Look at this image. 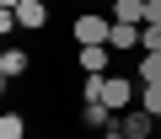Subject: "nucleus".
<instances>
[{
  "label": "nucleus",
  "instance_id": "ddd939ff",
  "mask_svg": "<svg viewBox=\"0 0 161 139\" xmlns=\"http://www.w3.org/2000/svg\"><path fill=\"white\" fill-rule=\"evenodd\" d=\"M145 54H161V27H145V43H140Z\"/></svg>",
  "mask_w": 161,
  "mask_h": 139
},
{
  "label": "nucleus",
  "instance_id": "6e6552de",
  "mask_svg": "<svg viewBox=\"0 0 161 139\" xmlns=\"http://www.w3.org/2000/svg\"><path fill=\"white\" fill-rule=\"evenodd\" d=\"M113 22H134V27H145V0H113Z\"/></svg>",
  "mask_w": 161,
  "mask_h": 139
},
{
  "label": "nucleus",
  "instance_id": "f8f14e48",
  "mask_svg": "<svg viewBox=\"0 0 161 139\" xmlns=\"http://www.w3.org/2000/svg\"><path fill=\"white\" fill-rule=\"evenodd\" d=\"M80 96H86V102H102V75H86V80H80Z\"/></svg>",
  "mask_w": 161,
  "mask_h": 139
},
{
  "label": "nucleus",
  "instance_id": "7ed1b4c3",
  "mask_svg": "<svg viewBox=\"0 0 161 139\" xmlns=\"http://www.w3.org/2000/svg\"><path fill=\"white\" fill-rule=\"evenodd\" d=\"M113 118H118V112H113L108 102H86V107H80V128H92V134H108Z\"/></svg>",
  "mask_w": 161,
  "mask_h": 139
},
{
  "label": "nucleus",
  "instance_id": "9b49d317",
  "mask_svg": "<svg viewBox=\"0 0 161 139\" xmlns=\"http://www.w3.org/2000/svg\"><path fill=\"white\" fill-rule=\"evenodd\" d=\"M145 96H140V107L150 112V118H161V86H140Z\"/></svg>",
  "mask_w": 161,
  "mask_h": 139
},
{
  "label": "nucleus",
  "instance_id": "423d86ee",
  "mask_svg": "<svg viewBox=\"0 0 161 139\" xmlns=\"http://www.w3.org/2000/svg\"><path fill=\"white\" fill-rule=\"evenodd\" d=\"M118 128H124L129 139H150V134H156V118H150L145 107H140V112H118Z\"/></svg>",
  "mask_w": 161,
  "mask_h": 139
},
{
  "label": "nucleus",
  "instance_id": "9d476101",
  "mask_svg": "<svg viewBox=\"0 0 161 139\" xmlns=\"http://www.w3.org/2000/svg\"><path fill=\"white\" fill-rule=\"evenodd\" d=\"M27 134V123L16 118V112H6V118H0V139H22Z\"/></svg>",
  "mask_w": 161,
  "mask_h": 139
},
{
  "label": "nucleus",
  "instance_id": "0eeeda50",
  "mask_svg": "<svg viewBox=\"0 0 161 139\" xmlns=\"http://www.w3.org/2000/svg\"><path fill=\"white\" fill-rule=\"evenodd\" d=\"M27 64H32V59H27V48H6V54H0V75H6V86L27 75Z\"/></svg>",
  "mask_w": 161,
  "mask_h": 139
},
{
  "label": "nucleus",
  "instance_id": "f03ea898",
  "mask_svg": "<svg viewBox=\"0 0 161 139\" xmlns=\"http://www.w3.org/2000/svg\"><path fill=\"white\" fill-rule=\"evenodd\" d=\"M102 102H108L113 112H129V102H134V80H124V75H102Z\"/></svg>",
  "mask_w": 161,
  "mask_h": 139
},
{
  "label": "nucleus",
  "instance_id": "f257e3e1",
  "mask_svg": "<svg viewBox=\"0 0 161 139\" xmlns=\"http://www.w3.org/2000/svg\"><path fill=\"white\" fill-rule=\"evenodd\" d=\"M75 43L80 48H92V43H108L113 38V16H97V11H86V16H75Z\"/></svg>",
  "mask_w": 161,
  "mask_h": 139
},
{
  "label": "nucleus",
  "instance_id": "2eb2a0df",
  "mask_svg": "<svg viewBox=\"0 0 161 139\" xmlns=\"http://www.w3.org/2000/svg\"><path fill=\"white\" fill-rule=\"evenodd\" d=\"M97 139H129V134H124V128L113 123V128H108V134H97Z\"/></svg>",
  "mask_w": 161,
  "mask_h": 139
},
{
  "label": "nucleus",
  "instance_id": "39448f33",
  "mask_svg": "<svg viewBox=\"0 0 161 139\" xmlns=\"http://www.w3.org/2000/svg\"><path fill=\"white\" fill-rule=\"evenodd\" d=\"M80 70H86V75H108V70H113V48H108V43L80 48Z\"/></svg>",
  "mask_w": 161,
  "mask_h": 139
},
{
  "label": "nucleus",
  "instance_id": "20e7f679",
  "mask_svg": "<svg viewBox=\"0 0 161 139\" xmlns=\"http://www.w3.org/2000/svg\"><path fill=\"white\" fill-rule=\"evenodd\" d=\"M140 43H145V27H134V22H113V38H108L113 54H129V48H140Z\"/></svg>",
  "mask_w": 161,
  "mask_h": 139
},
{
  "label": "nucleus",
  "instance_id": "4468645a",
  "mask_svg": "<svg viewBox=\"0 0 161 139\" xmlns=\"http://www.w3.org/2000/svg\"><path fill=\"white\" fill-rule=\"evenodd\" d=\"M145 27H161V0H150V6H145Z\"/></svg>",
  "mask_w": 161,
  "mask_h": 139
},
{
  "label": "nucleus",
  "instance_id": "dca6fc26",
  "mask_svg": "<svg viewBox=\"0 0 161 139\" xmlns=\"http://www.w3.org/2000/svg\"><path fill=\"white\" fill-rule=\"evenodd\" d=\"M16 6H22V0H0V11H16Z\"/></svg>",
  "mask_w": 161,
  "mask_h": 139
},
{
  "label": "nucleus",
  "instance_id": "1a4fd4ad",
  "mask_svg": "<svg viewBox=\"0 0 161 139\" xmlns=\"http://www.w3.org/2000/svg\"><path fill=\"white\" fill-rule=\"evenodd\" d=\"M140 86H161V54H140Z\"/></svg>",
  "mask_w": 161,
  "mask_h": 139
}]
</instances>
